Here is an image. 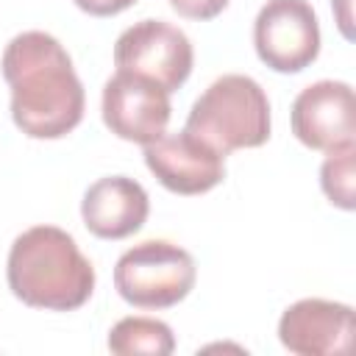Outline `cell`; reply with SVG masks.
<instances>
[{
  "mask_svg": "<svg viewBox=\"0 0 356 356\" xmlns=\"http://www.w3.org/2000/svg\"><path fill=\"white\" fill-rule=\"evenodd\" d=\"M184 131L220 156L259 147L270 136V100L250 75L228 72L192 103Z\"/></svg>",
  "mask_w": 356,
  "mask_h": 356,
  "instance_id": "cell-3",
  "label": "cell"
},
{
  "mask_svg": "<svg viewBox=\"0 0 356 356\" xmlns=\"http://www.w3.org/2000/svg\"><path fill=\"white\" fill-rule=\"evenodd\" d=\"M192 42L184 31L164 19H142L125 28L114 44V64L122 72L142 75L161 86L167 95L175 92L192 72Z\"/></svg>",
  "mask_w": 356,
  "mask_h": 356,
  "instance_id": "cell-5",
  "label": "cell"
},
{
  "mask_svg": "<svg viewBox=\"0 0 356 356\" xmlns=\"http://www.w3.org/2000/svg\"><path fill=\"white\" fill-rule=\"evenodd\" d=\"M14 125L31 139H61L83 120V83L70 53L44 31L17 33L3 50Z\"/></svg>",
  "mask_w": 356,
  "mask_h": 356,
  "instance_id": "cell-1",
  "label": "cell"
},
{
  "mask_svg": "<svg viewBox=\"0 0 356 356\" xmlns=\"http://www.w3.org/2000/svg\"><path fill=\"white\" fill-rule=\"evenodd\" d=\"M197 278L189 250L167 239H145L128 248L114 267V286L136 309H170L181 303Z\"/></svg>",
  "mask_w": 356,
  "mask_h": 356,
  "instance_id": "cell-4",
  "label": "cell"
},
{
  "mask_svg": "<svg viewBox=\"0 0 356 356\" xmlns=\"http://www.w3.org/2000/svg\"><path fill=\"white\" fill-rule=\"evenodd\" d=\"M292 134L312 150H337L353 145L356 108L353 89L345 81L309 83L292 103Z\"/></svg>",
  "mask_w": 356,
  "mask_h": 356,
  "instance_id": "cell-8",
  "label": "cell"
},
{
  "mask_svg": "<svg viewBox=\"0 0 356 356\" xmlns=\"http://www.w3.org/2000/svg\"><path fill=\"white\" fill-rule=\"evenodd\" d=\"M348 3L350 0H334V6H342V11H339V28L350 39V11H348Z\"/></svg>",
  "mask_w": 356,
  "mask_h": 356,
  "instance_id": "cell-16",
  "label": "cell"
},
{
  "mask_svg": "<svg viewBox=\"0 0 356 356\" xmlns=\"http://www.w3.org/2000/svg\"><path fill=\"white\" fill-rule=\"evenodd\" d=\"M278 339L298 356L345 353L353 342V309L348 303L303 298L281 314Z\"/></svg>",
  "mask_w": 356,
  "mask_h": 356,
  "instance_id": "cell-10",
  "label": "cell"
},
{
  "mask_svg": "<svg viewBox=\"0 0 356 356\" xmlns=\"http://www.w3.org/2000/svg\"><path fill=\"white\" fill-rule=\"evenodd\" d=\"M170 6L186 17V19H214L217 14H222V8L228 6V0H170Z\"/></svg>",
  "mask_w": 356,
  "mask_h": 356,
  "instance_id": "cell-14",
  "label": "cell"
},
{
  "mask_svg": "<svg viewBox=\"0 0 356 356\" xmlns=\"http://www.w3.org/2000/svg\"><path fill=\"white\" fill-rule=\"evenodd\" d=\"M147 214L150 200L145 186L125 175H106L95 181L81 203L83 225L100 239H125L136 234Z\"/></svg>",
  "mask_w": 356,
  "mask_h": 356,
  "instance_id": "cell-11",
  "label": "cell"
},
{
  "mask_svg": "<svg viewBox=\"0 0 356 356\" xmlns=\"http://www.w3.org/2000/svg\"><path fill=\"white\" fill-rule=\"evenodd\" d=\"M259 58L275 72H300L320 53V22L306 0H267L253 22Z\"/></svg>",
  "mask_w": 356,
  "mask_h": 356,
  "instance_id": "cell-6",
  "label": "cell"
},
{
  "mask_svg": "<svg viewBox=\"0 0 356 356\" xmlns=\"http://www.w3.org/2000/svg\"><path fill=\"white\" fill-rule=\"evenodd\" d=\"M356 145L328 150V159L320 167V186L328 200L345 211L356 206Z\"/></svg>",
  "mask_w": 356,
  "mask_h": 356,
  "instance_id": "cell-13",
  "label": "cell"
},
{
  "mask_svg": "<svg viewBox=\"0 0 356 356\" xmlns=\"http://www.w3.org/2000/svg\"><path fill=\"white\" fill-rule=\"evenodd\" d=\"M145 164L175 195H203L225 178V156L186 131L161 134L145 145Z\"/></svg>",
  "mask_w": 356,
  "mask_h": 356,
  "instance_id": "cell-9",
  "label": "cell"
},
{
  "mask_svg": "<svg viewBox=\"0 0 356 356\" xmlns=\"http://www.w3.org/2000/svg\"><path fill=\"white\" fill-rule=\"evenodd\" d=\"M170 95L153 81L117 70L103 86V122L125 142L147 145L170 122Z\"/></svg>",
  "mask_w": 356,
  "mask_h": 356,
  "instance_id": "cell-7",
  "label": "cell"
},
{
  "mask_svg": "<svg viewBox=\"0 0 356 356\" xmlns=\"http://www.w3.org/2000/svg\"><path fill=\"white\" fill-rule=\"evenodd\" d=\"M108 350L117 356H170L175 350L172 328L156 317H122L108 331Z\"/></svg>",
  "mask_w": 356,
  "mask_h": 356,
  "instance_id": "cell-12",
  "label": "cell"
},
{
  "mask_svg": "<svg viewBox=\"0 0 356 356\" xmlns=\"http://www.w3.org/2000/svg\"><path fill=\"white\" fill-rule=\"evenodd\" d=\"M136 0H75V6L92 17H114L125 8H131Z\"/></svg>",
  "mask_w": 356,
  "mask_h": 356,
  "instance_id": "cell-15",
  "label": "cell"
},
{
  "mask_svg": "<svg viewBox=\"0 0 356 356\" xmlns=\"http://www.w3.org/2000/svg\"><path fill=\"white\" fill-rule=\"evenodd\" d=\"M6 278L25 306L50 312L81 309L95 289V267L75 239L56 225H33L14 239Z\"/></svg>",
  "mask_w": 356,
  "mask_h": 356,
  "instance_id": "cell-2",
  "label": "cell"
}]
</instances>
